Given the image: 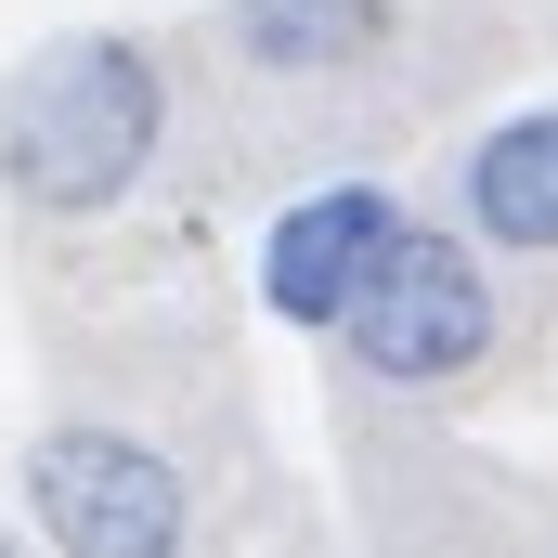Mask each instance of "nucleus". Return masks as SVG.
<instances>
[{
    "label": "nucleus",
    "instance_id": "nucleus-2",
    "mask_svg": "<svg viewBox=\"0 0 558 558\" xmlns=\"http://www.w3.org/2000/svg\"><path fill=\"white\" fill-rule=\"evenodd\" d=\"M26 520L52 558H182L195 546V494L169 454H143L131 428H39L26 441Z\"/></svg>",
    "mask_w": 558,
    "mask_h": 558
},
{
    "label": "nucleus",
    "instance_id": "nucleus-6",
    "mask_svg": "<svg viewBox=\"0 0 558 558\" xmlns=\"http://www.w3.org/2000/svg\"><path fill=\"white\" fill-rule=\"evenodd\" d=\"M234 39L274 78H325V65H364L390 39V0H234Z\"/></svg>",
    "mask_w": 558,
    "mask_h": 558
},
{
    "label": "nucleus",
    "instance_id": "nucleus-4",
    "mask_svg": "<svg viewBox=\"0 0 558 558\" xmlns=\"http://www.w3.org/2000/svg\"><path fill=\"white\" fill-rule=\"evenodd\" d=\"M390 247H403V195H390V182H312L274 234H260V312L338 338V325L364 312V286H377Z\"/></svg>",
    "mask_w": 558,
    "mask_h": 558
},
{
    "label": "nucleus",
    "instance_id": "nucleus-5",
    "mask_svg": "<svg viewBox=\"0 0 558 558\" xmlns=\"http://www.w3.org/2000/svg\"><path fill=\"white\" fill-rule=\"evenodd\" d=\"M454 195H468V234H481V247H507V260H558V105L481 131Z\"/></svg>",
    "mask_w": 558,
    "mask_h": 558
},
{
    "label": "nucleus",
    "instance_id": "nucleus-1",
    "mask_svg": "<svg viewBox=\"0 0 558 558\" xmlns=\"http://www.w3.org/2000/svg\"><path fill=\"white\" fill-rule=\"evenodd\" d=\"M156 131H169L156 52L118 26H78L0 78V195L39 221H92L156 169Z\"/></svg>",
    "mask_w": 558,
    "mask_h": 558
},
{
    "label": "nucleus",
    "instance_id": "nucleus-3",
    "mask_svg": "<svg viewBox=\"0 0 558 558\" xmlns=\"http://www.w3.org/2000/svg\"><path fill=\"white\" fill-rule=\"evenodd\" d=\"M338 338H351V364H364L377 390H441V377H468V364L494 351V286H481V260H468L454 234L403 221V247L377 260L364 312H351Z\"/></svg>",
    "mask_w": 558,
    "mask_h": 558
},
{
    "label": "nucleus",
    "instance_id": "nucleus-7",
    "mask_svg": "<svg viewBox=\"0 0 558 558\" xmlns=\"http://www.w3.org/2000/svg\"><path fill=\"white\" fill-rule=\"evenodd\" d=\"M0 558H13V546H0Z\"/></svg>",
    "mask_w": 558,
    "mask_h": 558
}]
</instances>
